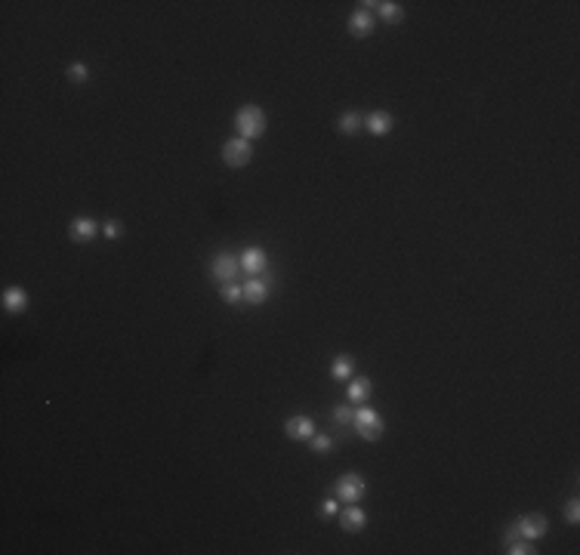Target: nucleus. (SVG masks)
Wrapping results in <instances>:
<instances>
[{
  "mask_svg": "<svg viewBox=\"0 0 580 555\" xmlns=\"http://www.w3.org/2000/svg\"><path fill=\"white\" fill-rule=\"evenodd\" d=\"M269 127V121H266V111L259 105H241L235 111V130L241 139H259Z\"/></svg>",
  "mask_w": 580,
  "mask_h": 555,
  "instance_id": "f257e3e1",
  "label": "nucleus"
},
{
  "mask_svg": "<svg viewBox=\"0 0 580 555\" xmlns=\"http://www.w3.org/2000/svg\"><path fill=\"white\" fill-rule=\"evenodd\" d=\"M352 423H355V432H358L364 441H377L383 435V417L374 410V407H368V404L355 410Z\"/></svg>",
  "mask_w": 580,
  "mask_h": 555,
  "instance_id": "f03ea898",
  "label": "nucleus"
},
{
  "mask_svg": "<svg viewBox=\"0 0 580 555\" xmlns=\"http://www.w3.org/2000/svg\"><path fill=\"white\" fill-rule=\"evenodd\" d=\"M222 161H226V167H232V170L247 167L250 161H254V145H250L247 139H241V136L229 139V142L222 145Z\"/></svg>",
  "mask_w": 580,
  "mask_h": 555,
  "instance_id": "7ed1b4c3",
  "label": "nucleus"
},
{
  "mask_svg": "<svg viewBox=\"0 0 580 555\" xmlns=\"http://www.w3.org/2000/svg\"><path fill=\"white\" fill-rule=\"evenodd\" d=\"M210 272H213V281H219V284H235V278L241 275V256L222 250V253L213 256Z\"/></svg>",
  "mask_w": 580,
  "mask_h": 555,
  "instance_id": "20e7f679",
  "label": "nucleus"
},
{
  "mask_svg": "<svg viewBox=\"0 0 580 555\" xmlns=\"http://www.w3.org/2000/svg\"><path fill=\"white\" fill-rule=\"evenodd\" d=\"M364 494H368V481L358 472H346V475L337 478V500L343 503H358L364 500Z\"/></svg>",
  "mask_w": 580,
  "mask_h": 555,
  "instance_id": "39448f33",
  "label": "nucleus"
},
{
  "mask_svg": "<svg viewBox=\"0 0 580 555\" xmlns=\"http://www.w3.org/2000/svg\"><path fill=\"white\" fill-rule=\"evenodd\" d=\"M516 534L519 537H525V540H540V537H546V531H549V521H546V515H540V512H525V515H519L516 521Z\"/></svg>",
  "mask_w": 580,
  "mask_h": 555,
  "instance_id": "423d86ee",
  "label": "nucleus"
},
{
  "mask_svg": "<svg viewBox=\"0 0 580 555\" xmlns=\"http://www.w3.org/2000/svg\"><path fill=\"white\" fill-rule=\"evenodd\" d=\"M241 269L247 272V275H254V278L263 275V272L269 269V253H266L263 247H256V244L254 247H244L241 250Z\"/></svg>",
  "mask_w": 580,
  "mask_h": 555,
  "instance_id": "0eeeda50",
  "label": "nucleus"
},
{
  "mask_svg": "<svg viewBox=\"0 0 580 555\" xmlns=\"http://www.w3.org/2000/svg\"><path fill=\"white\" fill-rule=\"evenodd\" d=\"M99 222H96L93 216H74L68 222V235H71V241H78V244H87V241H93L96 235H99Z\"/></svg>",
  "mask_w": 580,
  "mask_h": 555,
  "instance_id": "6e6552de",
  "label": "nucleus"
},
{
  "mask_svg": "<svg viewBox=\"0 0 580 555\" xmlns=\"http://www.w3.org/2000/svg\"><path fill=\"white\" fill-rule=\"evenodd\" d=\"M284 435H287V438H293V441H309L312 435H315V423H312V417H306V413L287 417Z\"/></svg>",
  "mask_w": 580,
  "mask_h": 555,
  "instance_id": "1a4fd4ad",
  "label": "nucleus"
},
{
  "mask_svg": "<svg viewBox=\"0 0 580 555\" xmlns=\"http://www.w3.org/2000/svg\"><path fill=\"white\" fill-rule=\"evenodd\" d=\"M340 528H343L346 534H358V531L368 528V512L358 509L355 503H349L343 512H340Z\"/></svg>",
  "mask_w": 580,
  "mask_h": 555,
  "instance_id": "9d476101",
  "label": "nucleus"
},
{
  "mask_svg": "<svg viewBox=\"0 0 580 555\" xmlns=\"http://www.w3.org/2000/svg\"><path fill=\"white\" fill-rule=\"evenodd\" d=\"M241 290H244V302L247 306H263L266 299H269V278H250V281H244L241 284Z\"/></svg>",
  "mask_w": 580,
  "mask_h": 555,
  "instance_id": "9b49d317",
  "label": "nucleus"
},
{
  "mask_svg": "<svg viewBox=\"0 0 580 555\" xmlns=\"http://www.w3.org/2000/svg\"><path fill=\"white\" fill-rule=\"evenodd\" d=\"M392 127H396V121H392L389 111H370V114L364 117V130H368L370 136H389Z\"/></svg>",
  "mask_w": 580,
  "mask_h": 555,
  "instance_id": "f8f14e48",
  "label": "nucleus"
},
{
  "mask_svg": "<svg viewBox=\"0 0 580 555\" xmlns=\"http://www.w3.org/2000/svg\"><path fill=\"white\" fill-rule=\"evenodd\" d=\"M349 31H352V37H370L374 34V13L358 6V10L349 16Z\"/></svg>",
  "mask_w": 580,
  "mask_h": 555,
  "instance_id": "ddd939ff",
  "label": "nucleus"
},
{
  "mask_svg": "<svg viewBox=\"0 0 580 555\" xmlns=\"http://www.w3.org/2000/svg\"><path fill=\"white\" fill-rule=\"evenodd\" d=\"M0 302H3V309H6L10 315H22V312L28 309V293L22 290V287H6V290H3V299H0Z\"/></svg>",
  "mask_w": 580,
  "mask_h": 555,
  "instance_id": "4468645a",
  "label": "nucleus"
},
{
  "mask_svg": "<svg viewBox=\"0 0 580 555\" xmlns=\"http://www.w3.org/2000/svg\"><path fill=\"white\" fill-rule=\"evenodd\" d=\"M370 392H374V383L368 380V376H355L352 383H349V389H346V395H349V401H355V404H364L370 398Z\"/></svg>",
  "mask_w": 580,
  "mask_h": 555,
  "instance_id": "2eb2a0df",
  "label": "nucleus"
},
{
  "mask_svg": "<svg viewBox=\"0 0 580 555\" xmlns=\"http://www.w3.org/2000/svg\"><path fill=\"white\" fill-rule=\"evenodd\" d=\"M337 130L343 133V136H355V133H361L364 130V114H358V111H346V114H340Z\"/></svg>",
  "mask_w": 580,
  "mask_h": 555,
  "instance_id": "dca6fc26",
  "label": "nucleus"
},
{
  "mask_svg": "<svg viewBox=\"0 0 580 555\" xmlns=\"http://www.w3.org/2000/svg\"><path fill=\"white\" fill-rule=\"evenodd\" d=\"M331 376L337 383L349 380V376H352V358H349V355H337V358H333V364H331Z\"/></svg>",
  "mask_w": 580,
  "mask_h": 555,
  "instance_id": "f3484780",
  "label": "nucleus"
},
{
  "mask_svg": "<svg viewBox=\"0 0 580 555\" xmlns=\"http://www.w3.org/2000/svg\"><path fill=\"white\" fill-rule=\"evenodd\" d=\"M377 10H380V16L389 22V25H398V22L405 19V10H401V3H396V0H383V3H377Z\"/></svg>",
  "mask_w": 580,
  "mask_h": 555,
  "instance_id": "a211bd4d",
  "label": "nucleus"
},
{
  "mask_svg": "<svg viewBox=\"0 0 580 555\" xmlns=\"http://www.w3.org/2000/svg\"><path fill=\"white\" fill-rule=\"evenodd\" d=\"M65 77H68L71 84H87V80H90V65H84V62H71L68 68H65Z\"/></svg>",
  "mask_w": 580,
  "mask_h": 555,
  "instance_id": "6ab92c4d",
  "label": "nucleus"
},
{
  "mask_svg": "<svg viewBox=\"0 0 580 555\" xmlns=\"http://www.w3.org/2000/svg\"><path fill=\"white\" fill-rule=\"evenodd\" d=\"M219 296L229 302V306H241V299H244V290H241V284H222V290Z\"/></svg>",
  "mask_w": 580,
  "mask_h": 555,
  "instance_id": "aec40b11",
  "label": "nucleus"
},
{
  "mask_svg": "<svg viewBox=\"0 0 580 555\" xmlns=\"http://www.w3.org/2000/svg\"><path fill=\"white\" fill-rule=\"evenodd\" d=\"M331 447H333V438H331V435H324V432H315L309 438V450H315V454H327Z\"/></svg>",
  "mask_w": 580,
  "mask_h": 555,
  "instance_id": "412c9836",
  "label": "nucleus"
},
{
  "mask_svg": "<svg viewBox=\"0 0 580 555\" xmlns=\"http://www.w3.org/2000/svg\"><path fill=\"white\" fill-rule=\"evenodd\" d=\"M507 552L509 555H531V552H537L531 546V540H509L507 543Z\"/></svg>",
  "mask_w": 580,
  "mask_h": 555,
  "instance_id": "4be33fe9",
  "label": "nucleus"
},
{
  "mask_svg": "<svg viewBox=\"0 0 580 555\" xmlns=\"http://www.w3.org/2000/svg\"><path fill=\"white\" fill-rule=\"evenodd\" d=\"M352 417H355L352 407H333V410H331V420H333V423H340V426L352 423Z\"/></svg>",
  "mask_w": 580,
  "mask_h": 555,
  "instance_id": "5701e85b",
  "label": "nucleus"
},
{
  "mask_svg": "<svg viewBox=\"0 0 580 555\" xmlns=\"http://www.w3.org/2000/svg\"><path fill=\"white\" fill-rule=\"evenodd\" d=\"M102 235H106V238H111V241L121 238V235H124V222L121 219H108L106 225H102Z\"/></svg>",
  "mask_w": 580,
  "mask_h": 555,
  "instance_id": "b1692460",
  "label": "nucleus"
},
{
  "mask_svg": "<svg viewBox=\"0 0 580 555\" xmlns=\"http://www.w3.org/2000/svg\"><path fill=\"white\" fill-rule=\"evenodd\" d=\"M565 521H568V524H577L580 521V503H577V497L568 500V506H565Z\"/></svg>",
  "mask_w": 580,
  "mask_h": 555,
  "instance_id": "393cba45",
  "label": "nucleus"
},
{
  "mask_svg": "<svg viewBox=\"0 0 580 555\" xmlns=\"http://www.w3.org/2000/svg\"><path fill=\"white\" fill-rule=\"evenodd\" d=\"M321 515H327V518H331V515H340V503L333 500V497H327V500L321 503Z\"/></svg>",
  "mask_w": 580,
  "mask_h": 555,
  "instance_id": "a878e982",
  "label": "nucleus"
}]
</instances>
